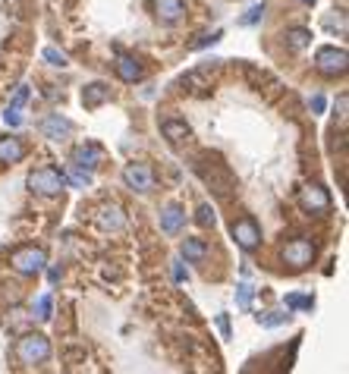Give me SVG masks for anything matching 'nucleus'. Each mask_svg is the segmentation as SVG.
<instances>
[{"label": "nucleus", "instance_id": "obj_13", "mask_svg": "<svg viewBox=\"0 0 349 374\" xmlns=\"http://www.w3.org/2000/svg\"><path fill=\"white\" fill-rule=\"evenodd\" d=\"M186 226V211L183 204H167L164 211H161V230L167 233V236H177L179 230Z\"/></svg>", "mask_w": 349, "mask_h": 374}, {"label": "nucleus", "instance_id": "obj_16", "mask_svg": "<svg viewBox=\"0 0 349 374\" xmlns=\"http://www.w3.org/2000/svg\"><path fill=\"white\" fill-rule=\"evenodd\" d=\"M154 13L161 22H179L186 16V0H154Z\"/></svg>", "mask_w": 349, "mask_h": 374}, {"label": "nucleus", "instance_id": "obj_10", "mask_svg": "<svg viewBox=\"0 0 349 374\" xmlns=\"http://www.w3.org/2000/svg\"><path fill=\"white\" fill-rule=\"evenodd\" d=\"M73 120L69 116H63V114H48L44 116V123H42V132H44V139H51V142H66L69 136H73Z\"/></svg>", "mask_w": 349, "mask_h": 374}, {"label": "nucleus", "instance_id": "obj_26", "mask_svg": "<svg viewBox=\"0 0 349 374\" xmlns=\"http://www.w3.org/2000/svg\"><path fill=\"white\" fill-rule=\"evenodd\" d=\"M252 296H255L252 286L240 283V286H236V308H240V312H249V308H252Z\"/></svg>", "mask_w": 349, "mask_h": 374}, {"label": "nucleus", "instance_id": "obj_3", "mask_svg": "<svg viewBox=\"0 0 349 374\" xmlns=\"http://www.w3.org/2000/svg\"><path fill=\"white\" fill-rule=\"evenodd\" d=\"M16 359L22 365H44L51 359V340L44 334H26L19 343H16Z\"/></svg>", "mask_w": 349, "mask_h": 374}, {"label": "nucleus", "instance_id": "obj_36", "mask_svg": "<svg viewBox=\"0 0 349 374\" xmlns=\"http://www.w3.org/2000/svg\"><path fill=\"white\" fill-rule=\"evenodd\" d=\"M60 277H63V271H57V267H51V283H60Z\"/></svg>", "mask_w": 349, "mask_h": 374}, {"label": "nucleus", "instance_id": "obj_7", "mask_svg": "<svg viewBox=\"0 0 349 374\" xmlns=\"http://www.w3.org/2000/svg\"><path fill=\"white\" fill-rule=\"evenodd\" d=\"M230 236L236 239V245H240L242 252H258V249H261V226H258V220H255V217L233 220Z\"/></svg>", "mask_w": 349, "mask_h": 374}, {"label": "nucleus", "instance_id": "obj_32", "mask_svg": "<svg viewBox=\"0 0 349 374\" xmlns=\"http://www.w3.org/2000/svg\"><path fill=\"white\" fill-rule=\"evenodd\" d=\"M334 107H337V116H340V120H346V110H349V95H340V98H337V104H334Z\"/></svg>", "mask_w": 349, "mask_h": 374}, {"label": "nucleus", "instance_id": "obj_18", "mask_svg": "<svg viewBox=\"0 0 349 374\" xmlns=\"http://www.w3.org/2000/svg\"><path fill=\"white\" fill-rule=\"evenodd\" d=\"M179 255H183L189 265H202L208 258V242L205 239H195V236H186L183 245H179Z\"/></svg>", "mask_w": 349, "mask_h": 374}, {"label": "nucleus", "instance_id": "obj_12", "mask_svg": "<svg viewBox=\"0 0 349 374\" xmlns=\"http://www.w3.org/2000/svg\"><path fill=\"white\" fill-rule=\"evenodd\" d=\"M114 69H116V75H120V79H123V82H129V85H136V82H142V75H145L142 63H138L136 57H129V54H120V57H116Z\"/></svg>", "mask_w": 349, "mask_h": 374}, {"label": "nucleus", "instance_id": "obj_14", "mask_svg": "<svg viewBox=\"0 0 349 374\" xmlns=\"http://www.w3.org/2000/svg\"><path fill=\"white\" fill-rule=\"evenodd\" d=\"M26 101H28V85H19L13 101H10V107L3 110V123H7V126H13V130L22 126V107H26Z\"/></svg>", "mask_w": 349, "mask_h": 374}, {"label": "nucleus", "instance_id": "obj_4", "mask_svg": "<svg viewBox=\"0 0 349 374\" xmlns=\"http://www.w3.org/2000/svg\"><path fill=\"white\" fill-rule=\"evenodd\" d=\"M315 242L312 239H305V236H299V239H289L287 245H283V252H280V258H283V265L289 267V271H305L312 261H315Z\"/></svg>", "mask_w": 349, "mask_h": 374}, {"label": "nucleus", "instance_id": "obj_23", "mask_svg": "<svg viewBox=\"0 0 349 374\" xmlns=\"http://www.w3.org/2000/svg\"><path fill=\"white\" fill-rule=\"evenodd\" d=\"M315 308V299L312 296H287V312H312Z\"/></svg>", "mask_w": 349, "mask_h": 374}, {"label": "nucleus", "instance_id": "obj_30", "mask_svg": "<svg viewBox=\"0 0 349 374\" xmlns=\"http://www.w3.org/2000/svg\"><path fill=\"white\" fill-rule=\"evenodd\" d=\"M265 10H267V7H265V3H252V7H249V13H246V16H242V19H240V22H242V26H255V22H258V19H261V16H265Z\"/></svg>", "mask_w": 349, "mask_h": 374}, {"label": "nucleus", "instance_id": "obj_15", "mask_svg": "<svg viewBox=\"0 0 349 374\" xmlns=\"http://www.w3.org/2000/svg\"><path fill=\"white\" fill-rule=\"evenodd\" d=\"M161 132H164V139L170 145H183L192 139V126L186 120H164L161 123Z\"/></svg>", "mask_w": 349, "mask_h": 374}, {"label": "nucleus", "instance_id": "obj_5", "mask_svg": "<svg viewBox=\"0 0 349 374\" xmlns=\"http://www.w3.org/2000/svg\"><path fill=\"white\" fill-rule=\"evenodd\" d=\"M195 170H199V177L205 179L217 195H230L233 192V177H230V170H226V163L211 161V157H202V161L195 163Z\"/></svg>", "mask_w": 349, "mask_h": 374}, {"label": "nucleus", "instance_id": "obj_9", "mask_svg": "<svg viewBox=\"0 0 349 374\" xmlns=\"http://www.w3.org/2000/svg\"><path fill=\"white\" fill-rule=\"evenodd\" d=\"M123 183H126V189L138 192V195H148L154 189V170H151L148 163H126Z\"/></svg>", "mask_w": 349, "mask_h": 374}, {"label": "nucleus", "instance_id": "obj_6", "mask_svg": "<svg viewBox=\"0 0 349 374\" xmlns=\"http://www.w3.org/2000/svg\"><path fill=\"white\" fill-rule=\"evenodd\" d=\"M315 69L321 75H328V79L346 75V69H349L346 48H334V44H328V48H318L315 51Z\"/></svg>", "mask_w": 349, "mask_h": 374}, {"label": "nucleus", "instance_id": "obj_35", "mask_svg": "<svg viewBox=\"0 0 349 374\" xmlns=\"http://www.w3.org/2000/svg\"><path fill=\"white\" fill-rule=\"evenodd\" d=\"M217 327L224 337H230V318H226V314H217Z\"/></svg>", "mask_w": 349, "mask_h": 374}, {"label": "nucleus", "instance_id": "obj_31", "mask_svg": "<svg viewBox=\"0 0 349 374\" xmlns=\"http://www.w3.org/2000/svg\"><path fill=\"white\" fill-rule=\"evenodd\" d=\"M220 41V32H211V35H199V41H192V51H202L208 44H217Z\"/></svg>", "mask_w": 349, "mask_h": 374}, {"label": "nucleus", "instance_id": "obj_25", "mask_svg": "<svg viewBox=\"0 0 349 374\" xmlns=\"http://www.w3.org/2000/svg\"><path fill=\"white\" fill-rule=\"evenodd\" d=\"M195 224L205 226V230H208V226L217 224V214H214L211 204H199V208H195Z\"/></svg>", "mask_w": 349, "mask_h": 374}, {"label": "nucleus", "instance_id": "obj_20", "mask_svg": "<svg viewBox=\"0 0 349 374\" xmlns=\"http://www.w3.org/2000/svg\"><path fill=\"white\" fill-rule=\"evenodd\" d=\"M110 101V85H104V82H91V85H85L82 89V104L89 110L101 107V104Z\"/></svg>", "mask_w": 349, "mask_h": 374}, {"label": "nucleus", "instance_id": "obj_24", "mask_svg": "<svg viewBox=\"0 0 349 374\" xmlns=\"http://www.w3.org/2000/svg\"><path fill=\"white\" fill-rule=\"evenodd\" d=\"M42 60H44V63H51V66H66V63H69V57L63 54L60 48H54V44H48V48L42 51Z\"/></svg>", "mask_w": 349, "mask_h": 374}, {"label": "nucleus", "instance_id": "obj_1", "mask_svg": "<svg viewBox=\"0 0 349 374\" xmlns=\"http://www.w3.org/2000/svg\"><path fill=\"white\" fill-rule=\"evenodd\" d=\"M26 186L35 192V195H44V198H54L60 192H66V173L60 167H38V170L28 173Z\"/></svg>", "mask_w": 349, "mask_h": 374}, {"label": "nucleus", "instance_id": "obj_17", "mask_svg": "<svg viewBox=\"0 0 349 374\" xmlns=\"http://www.w3.org/2000/svg\"><path fill=\"white\" fill-rule=\"evenodd\" d=\"M98 224H101L104 230H110V233H120L126 226L123 208H120V204H104L101 214H98Z\"/></svg>", "mask_w": 349, "mask_h": 374}, {"label": "nucleus", "instance_id": "obj_37", "mask_svg": "<svg viewBox=\"0 0 349 374\" xmlns=\"http://www.w3.org/2000/svg\"><path fill=\"white\" fill-rule=\"evenodd\" d=\"M296 3H302V7H315L318 0H296Z\"/></svg>", "mask_w": 349, "mask_h": 374}, {"label": "nucleus", "instance_id": "obj_27", "mask_svg": "<svg viewBox=\"0 0 349 374\" xmlns=\"http://www.w3.org/2000/svg\"><path fill=\"white\" fill-rule=\"evenodd\" d=\"M51 314H54V299H51V293H44L42 299L35 302V318H38V321H51Z\"/></svg>", "mask_w": 349, "mask_h": 374}, {"label": "nucleus", "instance_id": "obj_28", "mask_svg": "<svg viewBox=\"0 0 349 374\" xmlns=\"http://www.w3.org/2000/svg\"><path fill=\"white\" fill-rule=\"evenodd\" d=\"M287 321H289V312H265V314H258L261 327H280V324H287Z\"/></svg>", "mask_w": 349, "mask_h": 374}, {"label": "nucleus", "instance_id": "obj_21", "mask_svg": "<svg viewBox=\"0 0 349 374\" xmlns=\"http://www.w3.org/2000/svg\"><path fill=\"white\" fill-rule=\"evenodd\" d=\"M283 41H287V48L289 51H305V48H312V28H305V26H293V28H287L283 32Z\"/></svg>", "mask_w": 349, "mask_h": 374}, {"label": "nucleus", "instance_id": "obj_8", "mask_svg": "<svg viewBox=\"0 0 349 374\" xmlns=\"http://www.w3.org/2000/svg\"><path fill=\"white\" fill-rule=\"evenodd\" d=\"M296 202H299V208L305 214H328L330 211V195H328V189H321V186H315V183H308V186H302L299 189V195H296Z\"/></svg>", "mask_w": 349, "mask_h": 374}, {"label": "nucleus", "instance_id": "obj_19", "mask_svg": "<svg viewBox=\"0 0 349 374\" xmlns=\"http://www.w3.org/2000/svg\"><path fill=\"white\" fill-rule=\"evenodd\" d=\"M26 157V145L16 136H3L0 139V163H19Z\"/></svg>", "mask_w": 349, "mask_h": 374}, {"label": "nucleus", "instance_id": "obj_29", "mask_svg": "<svg viewBox=\"0 0 349 374\" xmlns=\"http://www.w3.org/2000/svg\"><path fill=\"white\" fill-rule=\"evenodd\" d=\"M66 183H73V186H91V173L73 163V167H69V173H66Z\"/></svg>", "mask_w": 349, "mask_h": 374}, {"label": "nucleus", "instance_id": "obj_34", "mask_svg": "<svg viewBox=\"0 0 349 374\" xmlns=\"http://www.w3.org/2000/svg\"><path fill=\"white\" fill-rule=\"evenodd\" d=\"M186 277H189V274L183 271V265H179V261H173V280H177V283H183Z\"/></svg>", "mask_w": 349, "mask_h": 374}, {"label": "nucleus", "instance_id": "obj_2", "mask_svg": "<svg viewBox=\"0 0 349 374\" xmlns=\"http://www.w3.org/2000/svg\"><path fill=\"white\" fill-rule=\"evenodd\" d=\"M10 267L22 277H38V274L48 267V252L42 245H19L13 255H10Z\"/></svg>", "mask_w": 349, "mask_h": 374}, {"label": "nucleus", "instance_id": "obj_11", "mask_svg": "<svg viewBox=\"0 0 349 374\" xmlns=\"http://www.w3.org/2000/svg\"><path fill=\"white\" fill-rule=\"evenodd\" d=\"M73 163H75V167H82V170H89V173H95L98 167L104 163V148L98 142L79 145V148L73 151Z\"/></svg>", "mask_w": 349, "mask_h": 374}, {"label": "nucleus", "instance_id": "obj_33", "mask_svg": "<svg viewBox=\"0 0 349 374\" xmlns=\"http://www.w3.org/2000/svg\"><path fill=\"white\" fill-rule=\"evenodd\" d=\"M308 107H312V114H324V98L321 95H312V98H308Z\"/></svg>", "mask_w": 349, "mask_h": 374}, {"label": "nucleus", "instance_id": "obj_22", "mask_svg": "<svg viewBox=\"0 0 349 374\" xmlns=\"http://www.w3.org/2000/svg\"><path fill=\"white\" fill-rule=\"evenodd\" d=\"M324 28H328V32L346 35V13H343V10H334V13H328V16H324Z\"/></svg>", "mask_w": 349, "mask_h": 374}]
</instances>
